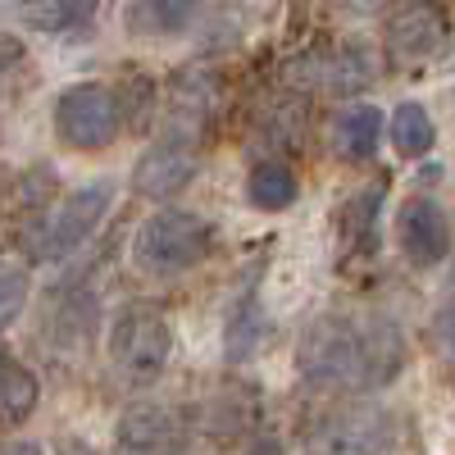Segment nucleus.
Instances as JSON below:
<instances>
[{
    "label": "nucleus",
    "instance_id": "1",
    "mask_svg": "<svg viewBox=\"0 0 455 455\" xmlns=\"http://www.w3.org/2000/svg\"><path fill=\"white\" fill-rule=\"evenodd\" d=\"M296 369L323 392H378L405 369V337L387 315H323L300 337Z\"/></svg>",
    "mask_w": 455,
    "mask_h": 455
},
{
    "label": "nucleus",
    "instance_id": "2",
    "mask_svg": "<svg viewBox=\"0 0 455 455\" xmlns=\"http://www.w3.org/2000/svg\"><path fill=\"white\" fill-rule=\"evenodd\" d=\"M214 246V233L210 223L192 210H160L150 214L137 237H132V264L141 274H156V278H169V274H187L210 255Z\"/></svg>",
    "mask_w": 455,
    "mask_h": 455
},
{
    "label": "nucleus",
    "instance_id": "3",
    "mask_svg": "<svg viewBox=\"0 0 455 455\" xmlns=\"http://www.w3.org/2000/svg\"><path fill=\"white\" fill-rule=\"evenodd\" d=\"M173 355V328L160 310L150 306H128L109 323V364L114 373L132 387H146L164 373Z\"/></svg>",
    "mask_w": 455,
    "mask_h": 455
},
{
    "label": "nucleus",
    "instance_id": "4",
    "mask_svg": "<svg viewBox=\"0 0 455 455\" xmlns=\"http://www.w3.org/2000/svg\"><path fill=\"white\" fill-rule=\"evenodd\" d=\"M109 205H114V182H87V187H78V192H68L55 205V214L42 223L36 242H32L36 259H42V264L68 259L73 251H78L96 233V223L109 214Z\"/></svg>",
    "mask_w": 455,
    "mask_h": 455
},
{
    "label": "nucleus",
    "instance_id": "5",
    "mask_svg": "<svg viewBox=\"0 0 455 455\" xmlns=\"http://www.w3.org/2000/svg\"><path fill=\"white\" fill-rule=\"evenodd\" d=\"M119 119H124L119 96L105 83H78L60 92L55 100V132L73 150H105L119 137Z\"/></svg>",
    "mask_w": 455,
    "mask_h": 455
},
{
    "label": "nucleus",
    "instance_id": "6",
    "mask_svg": "<svg viewBox=\"0 0 455 455\" xmlns=\"http://www.w3.org/2000/svg\"><path fill=\"white\" fill-rule=\"evenodd\" d=\"M392 451H396V419L378 405L328 414L306 442V455H392Z\"/></svg>",
    "mask_w": 455,
    "mask_h": 455
},
{
    "label": "nucleus",
    "instance_id": "7",
    "mask_svg": "<svg viewBox=\"0 0 455 455\" xmlns=\"http://www.w3.org/2000/svg\"><path fill=\"white\" fill-rule=\"evenodd\" d=\"M451 42V23L433 0H401L383 23V46L392 55V64L401 68H419L428 60H437Z\"/></svg>",
    "mask_w": 455,
    "mask_h": 455
},
{
    "label": "nucleus",
    "instance_id": "8",
    "mask_svg": "<svg viewBox=\"0 0 455 455\" xmlns=\"http://www.w3.org/2000/svg\"><path fill=\"white\" fill-rule=\"evenodd\" d=\"M196 178V146L182 132L160 137L132 169V192L146 201H169Z\"/></svg>",
    "mask_w": 455,
    "mask_h": 455
},
{
    "label": "nucleus",
    "instance_id": "9",
    "mask_svg": "<svg viewBox=\"0 0 455 455\" xmlns=\"http://www.w3.org/2000/svg\"><path fill=\"white\" fill-rule=\"evenodd\" d=\"M396 237H401V251L414 269H433V264H442L446 251H451V223H446L437 201L410 196L396 214Z\"/></svg>",
    "mask_w": 455,
    "mask_h": 455
},
{
    "label": "nucleus",
    "instance_id": "10",
    "mask_svg": "<svg viewBox=\"0 0 455 455\" xmlns=\"http://www.w3.org/2000/svg\"><path fill=\"white\" fill-rule=\"evenodd\" d=\"M378 55L360 42H347V46H332L315 60L300 64V78L323 87V92H337V96H351V92H364L373 78H378Z\"/></svg>",
    "mask_w": 455,
    "mask_h": 455
},
{
    "label": "nucleus",
    "instance_id": "11",
    "mask_svg": "<svg viewBox=\"0 0 455 455\" xmlns=\"http://www.w3.org/2000/svg\"><path fill=\"white\" fill-rule=\"evenodd\" d=\"M182 446V424L164 405H137L119 419V451L124 455H164Z\"/></svg>",
    "mask_w": 455,
    "mask_h": 455
},
{
    "label": "nucleus",
    "instance_id": "12",
    "mask_svg": "<svg viewBox=\"0 0 455 455\" xmlns=\"http://www.w3.org/2000/svg\"><path fill=\"white\" fill-rule=\"evenodd\" d=\"M264 332H269V323H264L259 296H255V287H251V291L237 296V306L228 310V319H223V355L233 360V364L251 360V355L264 347Z\"/></svg>",
    "mask_w": 455,
    "mask_h": 455
},
{
    "label": "nucleus",
    "instance_id": "13",
    "mask_svg": "<svg viewBox=\"0 0 455 455\" xmlns=\"http://www.w3.org/2000/svg\"><path fill=\"white\" fill-rule=\"evenodd\" d=\"M296 192H300V182H296V173H291L283 160H259V164L246 173V201H251L255 210H264V214L287 210V205L296 201Z\"/></svg>",
    "mask_w": 455,
    "mask_h": 455
},
{
    "label": "nucleus",
    "instance_id": "14",
    "mask_svg": "<svg viewBox=\"0 0 455 455\" xmlns=\"http://www.w3.org/2000/svg\"><path fill=\"white\" fill-rule=\"evenodd\" d=\"M378 141H383V109L378 105H351L337 114V146L347 160H373Z\"/></svg>",
    "mask_w": 455,
    "mask_h": 455
},
{
    "label": "nucleus",
    "instance_id": "15",
    "mask_svg": "<svg viewBox=\"0 0 455 455\" xmlns=\"http://www.w3.org/2000/svg\"><path fill=\"white\" fill-rule=\"evenodd\" d=\"M10 5L36 32H68V28L87 23L100 10V0H10Z\"/></svg>",
    "mask_w": 455,
    "mask_h": 455
},
{
    "label": "nucleus",
    "instance_id": "16",
    "mask_svg": "<svg viewBox=\"0 0 455 455\" xmlns=\"http://www.w3.org/2000/svg\"><path fill=\"white\" fill-rule=\"evenodd\" d=\"M36 396H42V387H36L32 369L19 364L10 351H0V419L23 424L28 414L36 410Z\"/></svg>",
    "mask_w": 455,
    "mask_h": 455
},
{
    "label": "nucleus",
    "instance_id": "17",
    "mask_svg": "<svg viewBox=\"0 0 455 455\" xmlns=\"http://www.w3.org/2000/svg\"><path fill=\"white\" fill-rule=\"evenodd\" d=\"M196 14V0H132L128 28L137 36H178Z\"/></svg>",
    "mask_w": 455,
    "mask_h": 455
},
{
    "label": "nucleus",
    "instance_id": "18",
    "mask_svg": "<svg viewBox=\"0 0 455 455\" xmlns=\"http://www.w3.org/2000/svg\"><path fill=\"white\" fill-rule=\"evenodd\" d=\"M392 146L401 150L405 160H419V156H428V150L437 146V128H433L428 109L419 100H401L392 109Z\"/></svg>",
    "mask_w": 455,
    "mask_h": 455
},
{
    "label": "nucleus",
    "instance_id": "19",
    "mask_svg": "<svg viewBox=\"0 0 455 455\" xmlns=\"http://www.w3.org/2000/svg\"><path fill=\"white\" fill-rule=\"evenodd\" d=\"M378 205H383V187H364L355 201L341 205V237H347V242H360L364 251H369V246L378 251V233H373Z\"/></svg>",
    "mask_w": 455,
    "mask_h": 455
},
{
    "label": "nucleus",
    "instance_id": "20",
    "mask_svg": "<svg viewBox=\"0 0 455 455\" xmlns=\"http://www.w3.org/2000/svg\"><path fill=\"white\" fill-rule=\"evenodd\" d=\"M28 291H32V278H28L23 264H14V259H0V332H5V328L23 315V306H28Z\"/></svg>",
    "mask_w": 455,
    "mask_h": 455
},
{
    "label": "nucleus",
    "instance_id": "21",
    "mask_svg": "<svg viewBox=\"0 0 455 455\" xmlns=\"http://www.w3.org/2000/svg\"><path fill=\"white\" fill-rule=\"evenodd\" d=\"M23 68V42L10 32H0V92L10 87V78Z\"/></svg>",
    "mask_w": 455,
    "mask_h": 455
},
{
    "label": "nucleus",
    "instance_id": "22",
    "mask_svg": "<svg viewBox=\"0 0 455 455\" xmlns=\"http://www.w3.org/2000/svg\"><path fill=\"white\" fill-rule=\"evenodd\" d=\"M433 337H437V351L455 364V300H451V306L433 319Z\"/></svg>",
    "mask_w": 455,
    "mask_h": 455
},
{
    "label": "nucleus",
    "instance_id": "23",
    "mask_svg": "<svg viewBox=\"0 0 455 455\" xmlns=\"http://www.w3.org/2000/svg\"><path fill=\"white\" fill-rule=\"evenodd\" d=\"M246 455H287V451H283L278 437H255V442L246 446Z\"/></svg>",
    "mask_w": 455,
    "mask_h": 455
},
{
    "label": "nucleus",
    "instance_id": "24",
    "mask_svg": "<svg viewBox=\"0 0 455 455\" xmlns=\"http://www.w3.org/2000/svg\"><path fill=\"white\" fill-rule=\"evenodd\" d=\"M0 455H46V451L36 446V442H5V446H0Z\"/></svg>",
    "mask_w": 455,
    "mask_h": 455
},
{
    "label": "nucleus",
    "instance_id": "25",
    "mask_svg": "<svg viewBox=\"0 0 455 455\" xmlns=\"http://www.w3.org/2000/svg\"><path fill=\"white\" fill-rule=\"evenodd\" d=\"M328 5H341V10H355V14H364V10H373V5H383V0H328Z\"/></svg>",
    "mask_w": 455,
    "mask_h": 455
},
{
    "label": "nucleus",
    "instance_id": "26",
    "mask_svg": "<svg viewBox=\"0 0 455 455\" xmlns=\"http://www.w3.org/2000/svg\"><path fill=\"white\" fill-rule=\"evenodd\" d=\"M164 455H178V451H164Z\"/></svg>",
    "mask_w": 455,
    "mask_h": 455
}]
</instances>
